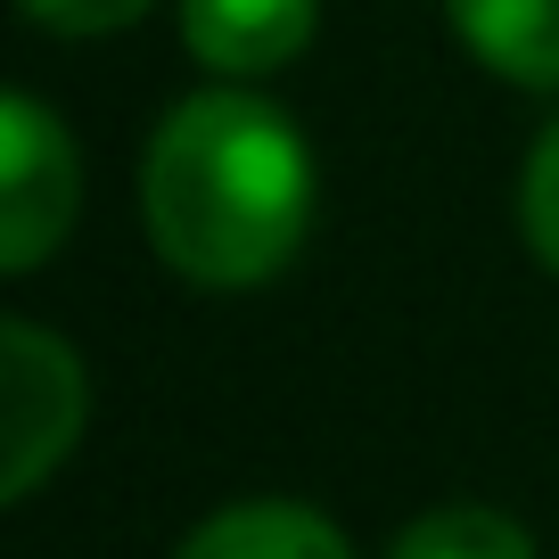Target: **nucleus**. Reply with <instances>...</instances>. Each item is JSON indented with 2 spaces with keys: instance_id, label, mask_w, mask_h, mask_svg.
I'll use <instances>...</instances> for the list:
<instances>
[{
  "instance_id": "f03ea898",
  "label": "nucleus",
  "mask_w": 559,
  "mask_h": 559,
  "mask_svg": "<svg viewBox=\"0 0 559 559\" xmlns=\"http://www.w3.org/2000/svg\"><path fill=\"white\" fill-rule=\"evenodd\" d=\"M83 437V362L67 337L9 321L0 330V502H25Z\"/></svg>"
},
{
  "instance_id": "0eeeda50",
  "label": "nucleus",
  "mask_w": 559,
  "mask_h": 559,
  "mask_svg": "<svg viewBox=\"0 0 559 559\" xmlns=\"http://www.w3.org/2000/svg\"><path fill=\"white\" fill-rule=\"evenodd\" d=\"M386 559H535V543H526L519 519H502L486 502H444L403 526L386 543Z\"/></svg>"
},
{
  "instance_id": "20e7f679",
  "label": "nucleus",
  "mask_w": 559,
  "mask_h": 559,
  "mask_svg": "<svg viewBox=\"0 0 559 559\" xmlns=\"http://www.w3.org/2000/svg\"><path fill=\"white\" fill-rule=\"evenodd\" d=\"M321 0H181V41L214 74H272L313 41Z\"/></svg>"
},
{
  "instance_id": "423d86ee",
  "label": "nucleus",
  "mask_w": 559,
  "mask_h": 559,
  "mask_svg": "<svg viewBox=\"0 0 559 559\" xmlns=\"http://www.w3.org/2000/svg\"><path fill=\"white\" fill-rule=\"evenodd\" d=\"M444 17L493 74L559 91V0H444Z\"/></svg>"
},
{
  "instance_id": "f257e3e1",
  "label": "nucleus",
  "mask_w": 559,
  "mask_h": 559,
  "mask_svg": "<svg viewBox=\"0 0 559 559\" xmlns=\"http://www.w3.org/2000/svg\"><path fill=\"white\" fill-rule=\"evenodd\" d=\"M148 239L198 288H255L313 223V157L297 123L247 91H206L165 116L148 148Z\"/></svg>"
},
{
  "instance_id": "1a4fd4ad",
  "label": "nucleus",
  "mask_w": 559,
  "mask_h": 559,
  "mask_svg": "<svg viewBox=\"0 0 559 559\" xmlns=\"http://www.w3.org/2000/svg\"><path fill=\"white\" fill-rule=\"evenodd\" d=\"M140 9H148V0H25V17L50 25V34H116Z\"/></svg>"
},
{
  "instance_id": "6e6552de",
  "label": "nucleus",
  "mask_w": 559,
  "mask_h": 559,
  "mask_svg": "<svg viewBox=\"0 0 559 559\" xmlns=\"http://www.w3.org/2000/svg\"><path fill=\"white\" fill-rule=\"evenodd\" d=\"M519 223H526V247L559 272V123L535 140V157L519 174Z\"/></svg>"
},
{
  "instance_id": "39448f33",
  "label": "nucleus",
  "mask_w": 559,
  "mask_h": 559,
  "mask_svg": "<svg viewBox=\"0 0 559 559\" xmlns=\"http://www.w3.org/2000/svg\"><path fill=\"white\" fill-rule=\"evenodd\" d=\"M174 559H354V551L305 502H230L206 526H190Z\"/></svg>"
},
{
  "instance_id": "7ed1b4c3",
  "label": "nucleus",
  "mask_w": 559,
  "mask_h": 559,
  "mask_svg": "<svg viewBox=\"0 0 559 559\" xmlns=\"http://www.w3.org/2000/svg\"><path fill=\"white\" fill-rule=\"evenodd\" d=\"M74 140L34 91L0 99V272H34L74 223Z\"/></svg>"
}]
</instances>
